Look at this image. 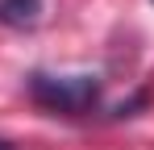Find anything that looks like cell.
I'll return each instance as SVG.
<instances>
[{
    "label": "cell",
    "mask_w": 154,
    "mask_h": 150,
    "mask_svg": "<svg viewBox=\"0 0 154 150\" xmlns=\"http://www.w3.org/2000/svg\"><path fill=\"white\" fill-rule=\"evenodd\" d=\"M0 150H13V146H8V142H4V138H0Z\"/></svg>",
    "instance_id": "obj_3"
},
{
    "label": "cell",
    "mask_w": 154,
    "mask_h": 150,
    "mask_svg": "<svg viewBox=\"0 0 154 150\" xmlns=\"http://www.w3.org/2000/svg\"><path fill=\"white\" fill-rule=\"evenodd\" d=\"M29 100L42 104L46 113H63V117H83L100 104V75L79 71V75H54V71H29L25 79Z\"/></svg>",
    "instance_id": "obj_1"
},
{
    "label": "cell",
    "mask_w": 154,
    "mask_h": 150,
    "mask_svg": "<svg viewBox=\"0 0 154 150\" xmlns=\"http://www.w3.org/2000/svg\"><path fill=\"white\" fill-rule=\"evenodd\" d=\"M42 17V0H0V25L8 29H29Z\"/></svg>",
    "instance_id": "obj_2"
}]
</instances>
